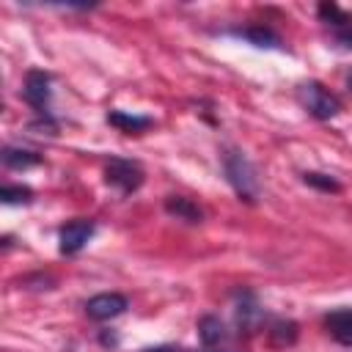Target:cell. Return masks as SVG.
Segmentation results:
<instances>
[{
	"label": "cell",
	"mask_w": 352,
	"mask_h": 352,
	"mask_svg": "<svg viewBox=\"0 0 352 352\" xmlns=\"http://www.w3.org/2000/svg\"><path fill=\"white\" fill-rule=\"evenodd\" d=\"M324 330L341 344L352 346V308H336L324 316Z\"/></svg>",
	"instance_id": "cell-11"
},
{
	"label": "cell",
	"mask_w": 352,
	"mask_h": 352,
	"mask_svg": "<svg viewBox=\"0 0 352 352\" xmlns=\"http://www.w3.org/2000/svg\"><path fill=\"white\" fill-rule=\"evenodd\" d=\"M107 124L116 126V129L124 132V135H140V132H146V129L154 126V118H151V116L126 113V110H110V113H107Z\"/></svg>",
	"instance_id": "cell-10"
},
{
	"label": "cell",
	"mask_w": 352,
	"mask_h": 352,
	"mask_svg": "<svg viewBox=\"0 0 352 352\" xmlns=\"http://www.w3.org/2000/svg\"><path fill=\"white\" fill-rule=\"evenodd\" d=\"M22 96L25 102L36 110V116H50V102H52V77L41 69H30L25 74V85H22Z\"/></svg>",
	"instance_id": "cell-5"
},
{
	"label": "cell",
	"mask_w": 352,
	"mask_h": 352,
	"mask_svg": "<svg viewBox=\"0 0 352 352\" xmlns=\"http://www.w3.org/2000/svg\"><path fill=\"white\" fill-rule=\"evenodd\" d=\"M270 338H272L275 346H292V344L297 341V322H292V319H278V322H272Z\"/></svg>",
	"instance_id": "cell-15"
},
{
	"label": "cell",
	"mask_w": 352,
	"mask_h": 352,
	"mask_svg": "<svg viewBox=\"0 0 352 352\" xmlns=\"http://www.w3.org/2000/svg\"><path fill=\"white\" fill-rule=\"evenodd\" d=\"M198 336H201V344L206 346V349H212V346H220L226 338H228V330H226V324L220 322V316H204L201 322H198Z\"/></svg>",
	"instance_id": "cell-13"
},
{
	"label": "cell",
	"mask_w": 352,
	"mask_h": 352,
	"mask_svg": "<svg viewBox=\"0 0 352 352\" xmlns=\"http://www.w3.org/2000/svg\"><path fill=\"white\" fill-rule=\"evenodd\" d=\"M204 352H236V349H220V346H212V349H204Z\"/></svg>",
	"instance_id": "cell-20"
},
{
	"label": "cell",
	"mask_w": 352,
	"mask_h": 352,
	"mask_svg": "<svg viewBox=\"0 0 352 352\" xmlns=\"http://www.w3.org/2000/svg\"><path fill=\"white\" fill-rule=\"evenodd\" d=\"M165 212L176 220L187 223V226H201L204 223V209L187 195H168L165 198Z\"/></svg>",
	"instance_id": "cell-9"
},
{
	"label": "cell",
	"mask_w": 352,
	"mask_h": 352,
	"mask_svg": "<svg viewBox=\"0 0 352 352\" xmlns=\"http://www.w3.org/2000/svg\"><path fill=\"white\" fill-rule=\"evenodd\" d=\"M333 41H336V47H341V50H352V28L336 30V33H333Z\"/></svg>",
	"instance_id": "cell-18"
},
{
	"label": "cell",
	"mask_w": 352,
	"mask_h": 352,
	"mask_svg": "<svg viewBox=\"0 0 352 352\" xmlns=\"http://www.w3.org/2000/svg\"><path fill=\"white\" fill-rule=\"evenodd\" d=\"M140 352H182V349L173 346V344H162V346H148V349H140Z\"/></svg>",
	"instance_id": "cell-19"
},
{
	"label": "cell",
	"mask_w": 352,
	"mask_h": 352,
	"mask_svg": "<svg viewBox=\"0 0 352 352\" xmlns=\"http://www.w3.org/2000/svg\"><path fill=\"white\" fill-rule=\"evenodd\" d=\"M0 160H3V165L11 168V170H28V168L41 165V154H38V151L16 148V146H6L3 154H0Z\"/></svg>",
	"instance_id": "cell-12"
},
{
	"label": "cell",
	"mask_w": 352,
	"mask_h": 352,
	"mask_svg": "<svg viewBox=\"0 0 352 352\" xmlns=\"http://www.w3.org/2000/svg\"><path fill=\"white\" fill-rule=\"evenodd\" d=\"M297 99L308 110V116H314L319 121H330V118H336L341 113V99L330 88H324L319 80L300 82L297 85Z\"/></svg>",
	"instance_id": "cell-2"
},
{
	"label": "cell",
	"mask_w": 352,
	"mask_h": 352,
	"mask_svg": "<svg viewBox=\"0 0 352 352\" xmlns=\"http://www.w3.org/2000/svg\"><path fill=\"white\" fill-rule=\"evenodd\" d=\"M316 14H319V22H322L324 28H330L333 33H336V30H344V28H352V14H346V11L338 8L336 3H319Z\"/></svg>",
	"instance_id": "cell-14"
},
{
	"label": "cell",
	"mask_w": 352,
	"mask_h": 352,
	"mask_svg": "<svg viewBox=\"0 0 352 352\" xmlns=\"http://www.w3.org/2000/svg\"><path fill=\"white\" fill-rule=\"evenodd\" d=\"M96 234V223L91 217H74L69 220L58 234V250L63 256H77Z\"/></svg>",
	"instance_id": "cell-6"
},
{
	"label": "cell",
	"mask_w": 352,
	"mask_h": 352,
	"mask_svg": "<svg viewBox=\"0 0 352 352\" xmlns=\"http://www.w3.org/2000/svg\"><path fill=\"white\" fill-rule=\"evenodd\" d=\"M264 319H267V311L258 302L256 292L236 289V294H234V322H236L239 333H245V336L258 333L264 327Z\"/></svg>",
	"instance_id": "cell-4"
},
{
	"label": "cell",
	"mask_w": 352,
	"mask_h": 352,
	"mask_svg": "<svg viewBox=\"0 0 352 352\" xmlns=\"http://www.w3.org/2000/svg\"><path fill=\"white\" fill-rule=\"evenodd\" d=\"M126 308H129V300L118 292H102V294H94L85 302V314L94 322H110V319L126 314Z\"/></svg>",
	"instance_id": "cell-7"
},
{
	"label": "cell",
	"mask_w": 352,
	"mask_h": 352,
	"mask_svg": "<svg viewBox=\"0 0 352 352\" xmlns=\"http://www.w3.org/2000/svg\"><path fill=\"white\" fill-rule=\"evenodd\" d=\"M104 182L107 187H113L118 195H132L143 187L146 182V173L140 168V162L135 160H124V157H110L107 165H104Z\"/></svg>",
	"instance_id": "cell-3"
},
{
	"label": "cell",
	"mask_w": 352,
	"mask_h": 352,
	"mask_svg": "<svg viewBox=\"0 0 352 352\" xmlns=\"http://www.w3.org/2000/svg\"><path fill=\"white\" fill-rule=\"evenodd\" d=\"M0 201L3 204H30L33 201V190L25 187V184H3Z\"/></svg>",
	"instance_id": "cell-17"
},
{
	"label": "cell",
	"mask_w": 352,
	"mask_h": 352,
	"mask_svg": "<svg viewBox=\"0 0 352 352\" xmlns=\"http://www.w3.org/2000/svg\"><path fill=\"white\" fill-rule=\"evenodd\" d=\"M223 173H226V182L231 184V190L236 192L239 201L245 204H256L258 195H261V179H258V170L256 165L250 162V157L239 148H226L223 151Z\"/></svg>",
	"instance_id": "cell-1"
},
{
	"label": "cell",
	"mask_w": 352,
	"mask_h": 352,
	"mask_svg": "<svg viewBox=\"0 0 352 352\" xmlns=\"http://www.w3.org/2000/svg\"><path fill=\"white\" fill-rule=\"evenodd\" d=\"M226 33H228V36H234V38H245L248 44H253V47H258V50H283V38H280L272 28H267V25L228 28Z\"/></svg>",
	"instance_id": "cell-8"
},
{
	"label": "cell",
	"mask_w": 352,
	"mask_h": 352,
	"mask_svg": "<svg viewBox=\"0 0 352 352\" xmlns=\"http://www.w3.org/2000/svg\"><path fill=\"white\" fill-rule=\"evenodd\" d=\"M346 85H349V91H352V69H349V74H346Z\"/></svg>",
	"instance_id": "cell-21"
},
{
	"label": "cell",
	"mask_w": 352,
	"mask_h": 352,
	"mask_svg": "<svg viewBox=\"0 0 352 352\" xmlns=\"http://www.w3.org/2000/svg\"><path fill=\"white\" fill-rule=\"evenodd\" d=\"M302 182L308 187L319 190V192H338L341 190V182L338 179H333L330 173H319V170H305L302 173Z\"/></svg>",
	"instance_id": "cell-16"
}]
</instances>
